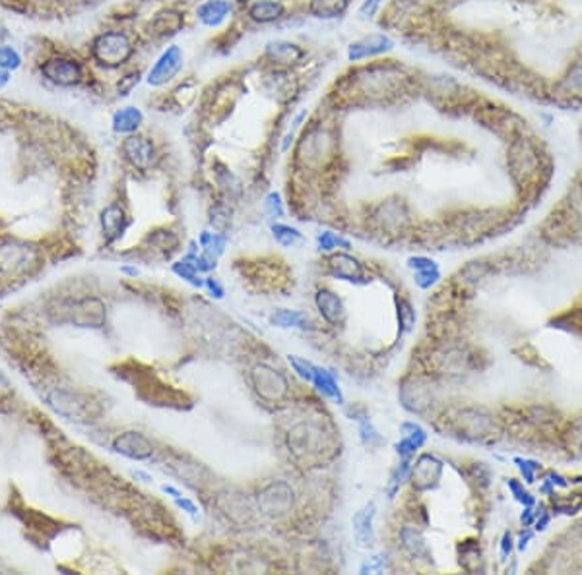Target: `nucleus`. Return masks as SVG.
<instances>
[{"label":"nucleus","instance_id":"obj_1","mask_svg":"<svg viewBox=\"0 0 582 575\" xmlns=\"http://www.w3.org/2000/svg\"><path fill=\"white\" fill-rule=\"evenodd\" d=\"M509 169L513 178L520 187H528L534 180L541 182V175L546 173V163L541 157L538 145L532 138L518 136L509 147Z\"/></svg>","mask_w":582,"mask_h":575},{"label":"nucleus","instance_id":"obj_2","mask_svg":"<svg viewBox=\"0 0 582 575\" xmlns=\"http://www.w3.org/2000/svg\"><path fill=\"white\" fill-rule=\"evenodd\" d=\"M134 47L127 34L122 31H109L95 37L92 45V54L94 59L107 68H117L125 64L132 57Z\"/></svg>","mask_w":582,"mask_h":575},{"label":"nucleus","instance_id":"obj_3","mask_svg":"<svg viewBox=\"0 0 582 575\" xmlns=\"http://www.w3.org/2000/svg\"><path fill=\"white\" fill-rule=\"evenodd\" d=\"M41 76L57 87H74L84 82V68L69 57H51L41 64Z\"/></svg>","mask_w":582,"mask_h":575},{"label":"nucleus","instance_id":"obj_4","mask_svg":"<svg viewBox=\"0 0 582 575\" xmlns=\"http://www.w3.org/2000/svg\"><path fill=\"white\" fill-rule=\"evenodd\" d=\"M551 99L559 105H574V101H582V60L574 62L567 70V74L553 87Z\"/></svg>","mask_w":582,"mask_h":575},{"label":"nucleus","instance_id":"obj_5","mask_svg":"<svg viewBox=\"0 0 582 575\" xmlns=\"http://www.w3.org/2000/svg\"><path fill=\"white\" fill-rule=\"evenodd\" d=\"M183 68V52L177 45H171L167 51L162 52V57L155 60L152 70L148 72V84L163 85L171 82Z\"/></svg>","mask_w":582,"mask_h":575},{"label":"nucleus","instance_id":"obj_6","mask_svg":"<svg viewBox=\"0 0 582 575\" xmlns=\"http://www.w3.org/2000/svg\"><path fill=\"white\" fill-rule=\"evenodd\" d=\"M122 152L127 155V159L138 167V169H148L152 167L155 159V147L152 140H148L144 136H130L122 144Z\"/></svg>","mask_w":582,"mask_h":575},{"label":"nucleus","instance_id":"obj_7","mask_svg":"<svg viewBox=\"0 0 582 575\" xmlns=\"http://www.w3.org/2000/svg\"><path fill=\"white\" fill-rule=\"evenodd\" d=\"M392 49V41L383 34H375L369 35L365 39L361 41L353 43L350 47V60H361L367 59V57H373V54H381V52H386Z\"/></svg>","mask_w":582,"mask_h":575},{"label":"nucleus","instance_id":"obj_8","mask_svg":"<svg viewBox=\"0 0 582 575\" xmlns=\"http://www.w3.org/2000/svg\"><path fill=\"white\" fill-rule=\"evenodd\" d=\"M144 120V115L138 107H122L113 115V130L117 134H132L136 132Z\"/></svg>","mask_w":582,"mask_h":575},{"label":"nucleus","instance_id":"obj_9","mask_svg":"<svg viewBox=\"0 0 582 575\" xmlns=\"http://www.w3.org/2000/svg\"><path fill=\"white\" fill-rule=\"evenodd\" d=\"M115 448H117V451H120V453H125V456L129 457H136V459H144V457H148L152 453L150 442L146 440L144 436L134 434V432H130L127 436L119 438V440L115 442Z\"/></svg>","mask_w":582,"mask_h":575},{"label":"nucleus","instance_id":"obj_10","mask_svg":"<svg viewBox=\"0 0 582 575\" xmlns=\"http://www.w3.org/2000/svg\"><path fill=\"white\" fill-rule=\"evenodd\" d=\"M373 517H375V506L369 504L365 508L357 511L353 517V534L361 546H367L373 541Z\"/></svg>","mask_w":582,"mask_h":575},{"label":"nucleus","instance_id":"obj_11","mask_svg":"<svg viewBox=\"0 0 582 575\" xmlns=\"http://www.w3.org/2000/svg\"><path fill=\"white\" fill-rule=\"evenodd\" d=\"M311 384H313V386H315V388H317L322 395H326V398L334 399V401H338V403H342L343 401L342 391H340V388H338V381H336L334 376L328 372V370H325V368L315 366V372H313V380H311Z\"/></svg>","mask_w":582,"mask_h":575},{"label":"nucleus","instance_id":"obj_12","mask_svg":"<svg viewBox=\"0 0 582 575\" xmlns=\"http://www.w3.org/2000/svg\"><path fill=\"white\" fill-rule=\"evenodd\" d=\"M317 305L318 308H320V314L325 316L326 321L338 323V321L342 320L343 305L342 300H340L332 291H318Z\"/></svg>","mask_w":582,"mask_h":575},{"label":"nucleus","instance_id":"obj_13","mask_svg":"<svg viewBox=\"0 0 582 575\" xmlns=\"http://www.w3.org/2000/svg\"><path fill=\"white\" fill-rule=\"evenodd\" d=\"M248 14H250V17L255 22L270 24V22H276L278 17H282L283 6L280 2H276V0H258V2H255L250 6Z\"/></svg>","mask_w":582,"mask_h":575},{"label":"nucleus","instance_id":"obj_14","mask_svg":"<svg viewBox=\"0 0 582 575\" xmlns=\"http://www.w3.org/2000/svg\"><path fill=\"white\" fill-rule=\"evenodd\" d=\"M229 12H232V8H229L227 2H223V0H210L208 4L198 8V16H200V20L204 22L206 26H220Z\"/></svg>","mask_w":582,"mask_h":575},{"label":"nucleus","instance_id":"obj_15","mask_svg":"<svg viewBox=\"0 0 582 575\" xmlns=\"http://www.w3.org/2000/svg\"><path fill=\"white\" fill-rule=\"evenodd\" d=\"M266 52H268L270 60H272V62H278V64H291V62H295V60L303 54V52L297 49V45L285 41L270 43Z\"/></svg>","mask_w":582,"mask_h":575},{"label":"nucleus","instance_id":"obj_16","mask_svg":"<svg viewBox=\"0 0 582 575\" xmlns=\"http://www.w3.org/2000/svg\"><path fill=\"white\" fill-rule=\"evenodd\" d=\"M330 265H332V270H334L336 275H338V277H342V279L353 281V279H357V277H361L360 262H357V260H353V258H350V256H346V254L334 256V258L330 260Z\"/></svg>","mask_w":582,"mask_h":575},{"label":"nucleus","instance_id":"obj_17","mask_svg":"<svg viewBox=\"0 0 582 575\" xmlns=\"http://www.w3.org/2000/svg\"><path fill=\"white\" fill-rule=\"evenodd\" d=\"M436 467H441V463L436 461L435 457H421L420 463H418V467H416V471H413V482H418V486L420 488H429L431 486V479H439V473L433 474V469H436Z\"/></svg>","mask_w":582,"mask_h":575},{"label":"nucleus","instance_id":"obj_18","mask_svg":"<svg viewBox=\"0 0 582 575\" xmlns=\"http://www.w3.org/2000/svg\"><path fill=\"white\" fill-rule=\"evenodd\" d=\"M348 8V0H311V12L317 17H336Z\"/></svg>","mask_w":582,"mask_h":575},{"label":"nucleus","instance_id":"obj_19","mask_svg":"<svg viewBox=\"0 0 582 575\" xmlns=\"http://www.w3.org/2000/svg\"><path fill=\"white\" fill-rule=\"evenodd\" d=\"M270 320L280 328H307L308 323L307 316L299 310H278Z\"/></svg>","mask_w":582,"mask_h":575},{"label":"nucleus","instance_id":"obj_20","mask_svg":"<svg viewBox=\"0 0 582 575\" xmlns=\"http://www.w3.org/2000/svg\"><path fill=\"white\" fill-rule=\"evenodd\" d=\"M20 66H22V54L10 45H0V68L6 72H14Z\"/></svg>","mask_w":582,"mask_h":575},{"label":"nucleus","instance_id":"obj_21","mask_svg":"<svg viewBox=\"0 0 582 575\" xmlns=\"http://www.w3.org/2000/svg\"><path fill=\"white\" fill-rule=\"evenodd\" d=\"M402 541L404 546L410 550L413 556H421V554H427V548H425V542L421 539V534L413 529H404L402 531Z\"/></svg>","mask_w":582,"mask_h":575},{"label":"nucleus","instance_id":"obj_22","mask_svg":"<svg viewBox=\"0 0 582 575\" xmlns=\"http://www.w3.org/2000/svg\"><path fill=\"white\" fill-rule=\"evenodd\" d=\"M103 221V228L109 233V235H115L119 233L120 225H122V212H120L117 205H109L101 215Z\"/></svg>","mask_w":582,"mask_h":575},{"label":"nucleus","instance_id":"obj_23","mask_svg":"<svg viewBox=\"0 0 582 575\" xmlns=\"http://www.w3.org/2000/svg\"><path fill=\"white\" fill-rule=\"evenodd\" d=\"M272 231H274L276 240H278V242H280V245H283V246H295L297 242H301V240H303V237H301L299 231H297V228H293V227H288V225H274V227H272Z\"/></svg>","mask_w":582,"mask_h":575},{"label":"nucleus","instance_id":"obj_24","mask_svg":"<svg viewBox=\"0 0 582 575\" xmlns=\"http://www.w3.org/2000/svg\"><path fill=\"white\" fill-rule=\"evenodd\" d=\"M360 421V434H361V440L367 444L369 448H375V446H381L383 444V436L378 434L377 430H375V426L371 424V421H369L367 416H363V418H357Z\"/></svg>","mask_w":582,"mask_h":575},{"label":"nucleus","instance_id":"obj_25","mask_svg":"<svg viewBox=\"0 0 582 575\" xmlns=\"http://www.w3.org/2000/svg\"><path fill=\"white\" fill-rule=\"evenodd\" d=\"M338 246H342V248H350V240L338 237L336 233H330V231H326V233H322V235L318 237V248H320V250H325V252H330V250H334V248H338Z\"/></svg>","mask_w":582,"mask_h":575},{"label":"nucleus","instance_id":"obj_26","mask_svg":"<svg viewBox=\"0 0 582 575\" xmlns=\"http://www.w3.org/2000/svg\"><path fill=\"white\" fill-rule=\"evenodd\" d=\"M514 463L518 465V469H520V473H523V476L526 479V482L528 484H532V482H536V471H541V465H539L538 461H532V459H523V457H516L514 459Z\"/></svg>","mask_w":582,"mask_h":575},{"label":"nucleus","instance_id":"obj_27","mask_svg":"<svg viewBox=\"0 0 582 575\" xmlns=\"http://www.w3.org/2000/svg\"><path fill=\"white\" fill-rule=\"evenodd\" d=\"M290 364L293 366V370L299 374L303 380H307V381L313 380L315 364L308 363V361H305V358H299V356H290Z\"/></svg>","mask_w":582,"mask_h":575},{"label":"nucleus","instance_id":"obj_28","mask_svg":"<svg viewBox=\"0 0 582 575\" xmlns=\"http://www.w3.org/2000/svg\"><path fill=\"white\" fill-rule=\"evenodd\" d=\"M506 484H509V488H511V492H513L514 498L518 500L520 504H524L526 508H532V506H534V502H536V500L532 498L530 492L524 490V486L520 484V482L516 481V479H509V482H506Z\"/></svg>","mask_w":582,"mask_h":575},{"label":"nucleus","instance_id":"obj_29","mask_svg":"<svg viewBox=\"0 0 582 575\" xmlns=\"http://www.w3.org/2000/svg\"><path fill=\"white\" fill-rule=\"evenodd\" d=\"M402 432L406 438H410L411 442H416L418 446H423L425 442H427V434H425V430L421 428L420 424L416 423H404L402 424Z\"/></svg>","mask_w":582,"mask_h":575},{"label":"nucleus","instance_id":"obj_30","mask_svg":"<svg viewBox=\"0 0 582 575\" xmlns=\"http://www.w3.org/2000/svg\"><path fill=\"white\" fill-rule=\"evenodd\" d=\"M439 279H441L439 268H429V270H421L416 273V283L421 289H431Z\"/></svg>","mask_w":582,"mask_h":575},{"label":"nucleus","instance_id":"obj_31","mask_svg":"<svg viewBox=\"0 0 582 575\" xmlns=\"http://www.w3.org/2000/svg\"><path fill=\"white\" fill-rule=\"evenodd\" d=\"M175 271L179 273L183 279H187L189 283H192V285H197V287H200L202 285V281H200V277L197 275V270L192 268V263L185 258L183 262H179L177 265H175Z\"/></svg>","mask_w":582,"mask_h":575},{"label":"nucleus","instance_id":"obj_32","mask_svg":"<svg viewBox=\"0 0 582 575\" xmlns=\"http://www.w3.org/2000/svg\"><path fill=\"white\" fill-rule=\"evenodd\" d=\"M266 208L268 212L272 213L274 217H282L283 215V208H282V200L278 194H270L266 198Z\"/></svg>","mask_w":582,"mask_h":575},{"label":"nucleus","instance_id":"obj_33","mask_svg":"<svg viewBox=\"0 0 582 575\" xmlns=\"http://www.w3.org/2000/svg\"><path fill=\"white\" fill-rule=\"evenodd\" d=\"M408 265L411 270L421 271V270H429V268H436V263L429 258H423V256H416V258H410L408 260Z\"/></svg>","mask_w":582,"mask_h":575},{"label":"nucleus","instance_id":"obj_34","mask_svg":"<svg viewBox=\"0 0 582 575\" xmlns=\"http://www.w3.org/2000/svg\"><path fill=\"white\" fill-rule=\"evenodd\" d=\"M513 537H511V533H505L503 541H501V556H503V560L509 558V554L513 552Z\"/></svg>","mask_w":582,"mask_h":575},{"label":"nucleus","instance_id":"obj_35","mask_svg":"<svg viewBox=\"0 0 582 575\" xmlns=\"http://www.w3.org/2000/svg\"><path fill=\"white\" fill-rule=\"evenodd\" d=\"M381 2H383V0H365L363 6H361V12H363L365 16H373V14L377 12L378 6H381Z\"/></svg>","mask_w":582,"mask_h":575},{"label":"nucleus","instance_id":"obj_36","mask_svg":"<svg viewBox=\"0 0 582 575\" xmlns=\"http://www.w3.org/2000/svg\"><path fill=\"white\" fill-rule=\"evenodd\" d=\"M177 500V506H179V508H183L185 509V511H187V514H190V516H197V511H198V508L197 506H194V502H190V500H187V498H175Z\"/></svg>","mask_w":582,"mask_h":575},{"label":"nucleus","instance_id":"obj_37","mask_svg":"<svg viewBox=\"0 0 582 575\" xmlns=\"http://www.w3.org/2000/svg\"><path fill=\"white\" fill-rule=\"evenodd\" d=\"M206 285H208V289H210V293H212V296H215V298H222L223 296V287L218 283L215 279H208L206 281Z\"/></svg>","mask_w":582,"mask_h":575},{"label":"nucleus","instance_id":"obj_38","mask_svg":"<svg viewBox=\"0 0 582 575\" xmlns=\"http://www.w3.org/2000/svg\"><path fill=\"white\" fill-rule=\"evenodd\" d=\"M549 479H551V484H553V486H563V488H565V486H569V482H567V479L565 476H561V474L559 473H553V471H551V473H549Z\"/></svg>","mask_w":582,"mask_h":575},{"label":"nucleus","instance_id":"obj_39","mask_svg":"<svg viewBox=\"0 0 582 575\" xmlns=\"http://www.w3.org/2000/svg\"><path fill=\"white\" fill-rule=\"evenodd\" d=\"M548 523H549V516H548V514H541V519H538V523H536V529H538V531H544V529L548 527Z\"/></svg>","mask_w":582,"mask_h":575},{"label":"nucleus","instance_id":"obj_40","mask_svg":"<svg viewBox=\"0 0 582 575\" xmlns=\"http://www.w3.org/2000/svg\"><path fill=\"white\" fill-rule=\"evenodd\" d=\"M520 521H523V523H524V527H526V525H530L532 521H534V516H532L530 508L524 509V514H523V517H520Z\"/></svg>","mask_w":582,"mask_h":575},{"label":"nucleus","instance_id":"obj_41","mask_svg":"<svg viewBox=\"0 0 582 575\" xmlns=\"http://www.w3.org/2000/svg\"><path fill=\"white\" fill-rule=\"evenodd\" d=\"M530 539H532V533H530V531H526V534H523V537H520V542H518V548H520V550L526 548V546H528V541H530Z\"/></svg>","mask_w":582,"mask_h":575},{"label":"nucleus","instance_id":"obj_42","mask_svg":"<svg viewBox=\"0 0 582 575\" xmlns=\"http://www.w3.org/2000/svg\"><path fill=\"white\" fill-rule=\"evenodd\" d=\"M6 84H8V72L0 68V87H2V85H6Z\"/></svg>","mask_w":582,"mask_h":575},{"label":"nucleus","instance_id":"obj_43","mask_svg":"<svg viewBox=\"0 0 582 575\" xmlns=\"http://www.w3.org/2000/svg\"><path fill=\"white\" fill-rule=\"evenodd\" d=\"M576 436L582 440V421L579 424H576Z\"/></svg>","mask_w":582,"mask_h":575},{"label":"nucleus","instance_id":"obj_44","mask_svg":"<svg viewBox=\"0 0 582 575\" xmlns=\"http://www.w3.org/2000/svg\"><path fill=\"white\" fill-rule=\"evenodd\" d=\"M239 2H247V0H239Z\"/></svg>","mask_w":582,"mask_h":575},{"label":"nucleus","instance_id":"obj_45","mask_svg":"<svg viewBox=\"0 0 582 575\" xmlns=\"http://www.w3.org/2000/svg\"><path fill=\"white\" fill-rule=\"evenodd\" d=\"M431 2H436V0H431Z\"/></svg>","mask_w":582,"mask_h":575}]
</instances>
